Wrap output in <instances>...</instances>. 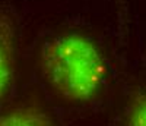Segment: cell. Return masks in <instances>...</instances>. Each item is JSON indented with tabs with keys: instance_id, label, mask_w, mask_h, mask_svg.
<instances>
[{
	"instance_id": "1",
	"label": "cell",
	"mask_w": 146,
	"mask_h": 126,
	"mask_svg": "<svg viewBox=\"0 0 146 126\" xmlns=\"http://www.w3.org/2000/svg\"><path fill=\"white\" fill-rule=\"evenodd\" d=\"M40 65L48 85L70 103L91 101L107 75L100 48L80 34H63L47 41Z\"/></svg>"
},
{
	"instance_id": "2",
	"label": "cell",
	"mask_w": 146,
	"mask_h": 126,
	"mask_svg": "<svg viewBox=\"0 0 146 126\" xmlns=\"http://www.w3.org/2000/svg\"><path fill=\"white\" fill-rule=\"evenodd\" d=\"M15 69V31L12 22L0 15V101L13 78Z\"/></svg>"
},
{
	"instance_id": "3",
	"label": "cell",
	"mask_w": 146,
	"mask_h": 126,
	"mask_svg": "<svg viewBox=\"0 0 146 126\" xmlns=\"http://www.w3.org/2000/svg\"><path fill=\"white\" fill-rule=\"evenodd\" d=\"M0 126H53V122L38 109L22 107L0 116Z\"/></svg>"
},
{
	"instance_id": "4",
	"label": "cell",
	"mask_w": 146,
	"mask_h": 126,
	"mask_svg": "<svg viewBox=\"0 0 146 126\" xmlns=\"http://www.w3.org/2000/svg\"><path fill=\"white\" fill-rule=\"evenodd\" d=\"M127 126H146V94L136 97L127 109Z\"/></svg>"
}]
</instances>
